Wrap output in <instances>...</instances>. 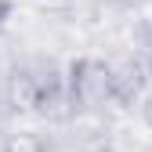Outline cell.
Masks as SVG:
<instances>
[{"instance_id": "cell-1", "label": "cell", "mask_w": 152, "mask_h": 152, "mask_svg": "<svg viewBox=\"0 0 152 152\" xmlns=\"http://www.w3.org/2000/svg\"><path fill=\"white\" fill-rule=\"evenodd\" d=\"M69 112H98L112 102V65L102 58H76L65 72Z\"/></svg>"}, {"instance_id": "cell-2", "label": "cell", "mask_w": 152, "mask_h": 152, "mask_svg": "<svg viewBox=\"0 0 152 152\" xmlns=\"http://www.w3.org/2000/svg\"><path fill=\"white\" fill-rule=\"evenodd\" d=\"M7 105L15 112H40V72L18 65L7 76Z\"/></svg>"}, {"instance_id": "cell-3", "label": "cell", "mask_w": 152, "mask_h": 152, "mask_svg": "<svg viewBox=\"0 0 152 152\" xmlns=\"http://www.w3.org/2000/svg\"><path fill=\"white\" fill-rule=\"evenodd\" d=\"M145 91V69L141 62L127 58L120 65H112V102L116 105H134V98Z\"/></svg>"}, {"instance_id": "cell-4", "label": "cell", "mask_w": 152, "mask_h": 152, "mask_svg": "<svg viewBox=\"0 0 152 152\" xmlns=\"http://www.w3.org/2000/svg\"><path fill=\"white\" fill-rule=\"evenodd\" d=\"M0 152H47V141L36 130H15V134H7Z\"/></svg>"}, {"instance_id": "cell-5", "label": "cell", "mask_w": 152, "mask_h": 152, "mask_svg": "<svg viewBox=\"0 0 152 152\" xmlns=\"http://www.w3.org/2000/svg\"><path fill=\"white\" fill-rule=\"evenodd\" d=\"M7 18H11V0H0V29H4Z\"/></svg>"}, {"instance_id": "cell-6", "label": "cell", "mask_w": 152, "mask_h": 152, "mask_svg": "<svg viewBox=\"0 0 152 152\" xmlns=\"http://www.w3.org/2000/svg\"><path fill=\"white\" fill-rule=\"evenodd\" d=\"M145 120H148V127H152V94H148V102H145Z\"/></svg>"}]
</instances>
